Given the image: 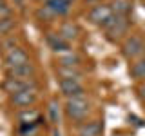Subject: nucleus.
Masks as SVG:
<instances>
[{"label":"nucleus","instance_id":"7","mask_svg":"<svg viewBox=\"0 0 145 136\" xmlns=\"http://www.w3.org/2000/svg\"><path fill=\"white\" fill-rule=\"evenodd\" d=\"M36 102H38V91H36V87L20 91L16 94H11V103L16 109H27V107L35 105Z\"/></svg>","mask_w":145,"mask_h":136},{"label":"nucleus","instance_id":"23","mask_svg":"<svg viewBox=\"0 0 145 136\" xmlns=\"http://www.w3.org/2000/svg\"><path fill=\"white\" fill-rule=\"evenodd\" d=\"M138 96H140V100L145 103V82H142V84L138 85Z\"/></svg>","mask_w":145,"mask_h":136},{"label":"nucleus","instance_id":"15","mask_svg":"<svg viewBox=\"0 0 145 136\" xmlns=\"http://www.w3.org/2000/svg\"><path fill=\"white\" fill-rule=\"evenodd\" d=\"M82 63V56L74 51H67L58 56V65L62 67H78Z\"/></svg>","mask_w":145,"mask_h":136},{"label":"nucleus","instance_id":"20","mask_svg":"<svg viewBox=\"0 0 145 136\" xmlns=\"http://www.w3.org/2000/svg\"><path fill=\"white\" fill-rule=\"evenodd\" d=\"M15 24L16 22L13 20V16L2 18V20H0V36H7L13 29H15Z\"/></svg>","mask_w":145,"mask_h":136},{"label":"nucleus","instance_id":"14","mask_svg":"<svg viewBox=\"0 0 145 136\" xmlns=\"http://www.w3.org/2000/svg\"><path fill=\"white\" fill-rule=\"evenodd\" d=\"M129 75H131V78L136 80V82H145V54L131 63Z\"/></svg>","mask_w":145,"mask_h":136},{"label":"nucleus","instance_id":"18","mask_svg":"<svg viewBox=\"0 0 145 136\" xmlns=\"http://www.w3.org/2000/svg\"><path fill=\"white\" fill-rule=\"evenodd\" d=\"M109 6H111L112 13L118 15V16H129L131 15V9H133L131 0H112Z\"/></svg>","mask_w":145,"mask_h":136},{"label":"nucleus","instance_id":"10","mask_svg":"<svg viewBox=\"0 0 145 136\" xmlns=\"http://www.w3.org/2000/svg\"><path fill=\"white\" fill-rule=\"evenodd\" d=\"M45 40H47V45L51 47V51L56 54H63L71 51V42H67L60 33H49L45 36Z\"/></svg>","mask_w":145,"mask_h":136},{"label":"nucleus","instance_id":"2","mask_svg":"<svg viewBox=\"0 0 145 136\" xmlns=\"http://www.w3.org/2000/svg\"><path fill=\"white\" fill-rule=\"evenodd\" d=\"M121 54L129 62H134L145 54V40L140 35H131L127 36L121 44Z\"/></svg>","mask_w":145,"mask_h":136},{"label":"nucleus","instance_id":"9","mask_svg":"<svg viewBox=\"0 0 145 136\" xmlns=\"http://www.w3.org/2000/svg\"><path fill=\"white\" fill-rule=\"evenodd\" d=\"M103 133V122L91 120L76 124V136H102Z\"/></svg>","mask_w":145,"mask_h":136},{"label":"nucleus","instance_id":"5","mask_svg":"<svg viewBox=\"0 0 145 136\" xmlns=\"http://www.w3.org/2000/svg\"><path fill=\"white\" fill-rule=\"evenodd\" d=\"M58 87L65 100L85 96V87L82 85L80 80H58Z\"/></svg>","mask_w":145,"mask_h":136},{"label":"nucleus","instance_id":"8","mask_svg":"<svg viewBox=\"0 0 145 136\" xmlns=\"http://www.w3.org/2000/svg\"><path fill=\"white\" fill-rule=\"evenodd\" d=\"M4 62H6V69L7 67H16V65H24V63H29V54L25 53V49H22L20 45H16L15 49L6 53L4 56Z\"/></svg>","mask_w":145,"mask_h":136},{"label":"nucleus","instance_id":"17","mask_svg":"<svg viewBox=\"0 0 145 136\" xmlns=\"http://www.w3.org/2000/svg\"><path fill=\"white\" fill-rule=\"evenodd\" d=\"M63 38L67 40V42H71V40H76L78 38V35H80V29H78V26L74 24V22H63V24L60 26V31H58Z\"/></svg>","mask_w":145,"mask_h":136},{"label":"nucleus","instance_id":"22","mask_svg":"<svg viewBox=\"0 0 145 136\" xmlns=\"http://www.w3.org/2000/svg\"><path fill=\"white\" fill-rule=\"evenodd\" d=\"M36 16L42 18V20H45V22H53L54 18H56V15H54L51 9H47L45 6H42V7L38 9V11H36Z\"/></svg>","mask_w":145,"mask_h":136},{"label":"nucleus","instance_id":"3","mask_svg":"<svg viewBox=\"0 0 145 136\" xmlns=\"http://www.w3.org/2000/svg\"><path fill=\"white\" fill-rule=\"evenodd\" d=\"M87 18L91 24L102 27V29H105V27L112 22V18H114V13H112V9L109 4H96V6H93L89 9L87 13Z\"/></svg>","mask_w":145,"mask_h":136},{"label":"nucleus","instance_id":"6","mask_svg":"<svg viewBox=\"0 0 145 136\" xmlns=\"http://www.w3.org/2000/svg\"><path fill=\"white\" fill-rule=\"evenodd\" d=\"M33 87H36L35 78H9L7 76L2 84V89L9 94H16V93H20V91L33 89Z\"/></svg>","mask_w":145,"mask_h":136},{"label":"nucleus","instance_id":"25","mask_svg":"<svg viewBox=\"0 0 145 136\" xmlns=\"http://www.w3.org/2000/svg\"><path fill=\"white\" fill-rule=\"evenodd\" d=\"M53 136H62V134H60V131H58V129H53Z\"/></svg>","mask_w":145,"mask_h":136},{"label":"nucleus","instance_id":"19","mask_svg":"<svg viewBox=\"0 0 145 136\" xmlns=\"http://www.w3.org/2000/svg\"><path fill=\"white\" fill-rule=\"evenodd\" d=\"M40 131V124H22L18 125V134L20 136H36Z\"/></svg>","mask_w":145,"mask_h":136},{"label":"nucleus","instance_id":"26","mask_svg":"<svg viewBox=\"0 0 145 136\" xmlns=\"http://www.w3.org/2000/svg\"><path fill=\"white\" fill-rule=\"evenodd\" d=\"M69 2H74V0H69Z\"/></svg>","mask_w":145,"mask_h":136},{"label":"nucleus","instance_id":"16","mask_svg":"<svg viewBox=\"0 0 145 136\" xmlns=\"http://www.w3.org/2000/svg\"><path fill=\"white\" fill-rule=\"evenodd\" d=\"M56 75H58L60 80H80L82 76H84V73H82L78 67H62V65H58Z\"/></svg>","mask_w":145,"mask_h":136},{"label":"nucleus","instance_id":"11","mask_svg":"<svg viewBox=\"0 0 145 136\" xmlns=\"http://www.w3.org/2000/svg\"><path fill=\"white\" fill-rule=\"evenodd\" d=\"M9 78H35V65L33 63H24V65H16V67H7L6 69Z\"/></svg>","mask_w":145,"mask_h":136},{"label":"nucleus","instance_id":"24","mask_svg":"<svg viewBox=\"0 0 145 136\" xmlns=\"http://www.w3.org/2000/svg\"><path fill=\"white\" fill-rule=\"evenodd\" d=\"M6 6H7V4H6V0H0V11H2V9L6 7Z\"/></svg>","mask_w":145,"mask_h":136},{"label":"nucleus","instance_id":"21","mask_svg":"<svg viewBox=\"0 0 145 136\" xmlns=\"http://www.w3.org/2000/svg\"><path fill=\"white\" fill-rule=\"evenodd\" d=\"M58 107H60V105H58L56 100H51L47 112H49V118H51V124H54V125L60 122V109H58Z\"/></svg>","mask_w":145,"mask_h":136},{"label":"nucleus","instance_id":"12","mask_svg":"<svg viewBox=\"0 0 145 136\" xmlns=\"http://www.w3.org/2000/svg\"><path fill=\"white\" fill-rule=\"evenodd\" d=\"M44 6L47 9H51L56 16H65V15H69L72 2H69V0H44Z\"/></svg>","mask_w":145,"mask_h":136},{"label":"nucleus","instance_id":"13","mask_svg":"<svg viewBox=\"0 0 145 136\" xmlns=\"http://www.w3.org/2000/svg\"><path fill=\"white\" fill-rule=\"evenodd\" d=\"M18 124H40V120H42V112L38 111V109H33V107H27V109H20L18 111Z\"/></svg>","mask_w":145,"mask_h":136},{"label":"nucleus","instance_id":"4","mask_svg":"<svg viewBox=\"0 0 145 136\" xmlns=\"http://www.w3.org/2000/svg\"><path fill=\"white\" fill-rule=\"evenodd\" d=\"M129 27H131L129 16H118V15H114L112 22L103 31H105V35H107V40H111V42H118L120 38H123V36L129 33Z\"/></svg>","mask_w":145,"mask_h":136},{"label":"nucleus","instance_id":"1","mask_svg":"<svg viewBox=\"0 0 145 136\" xmlns=\"http://www.w3.org/2000/svg\"><path fill=\"white\" fill-rule=\"evenodd\" d=\"M63 111H65V116L69 118L71 122H74V124H82V122H85L87 114L91 112V103H89V100L85 96L71 98V100H65Z\"/></svg>","mask_w":145,"mask_h":136}]
</instances>
